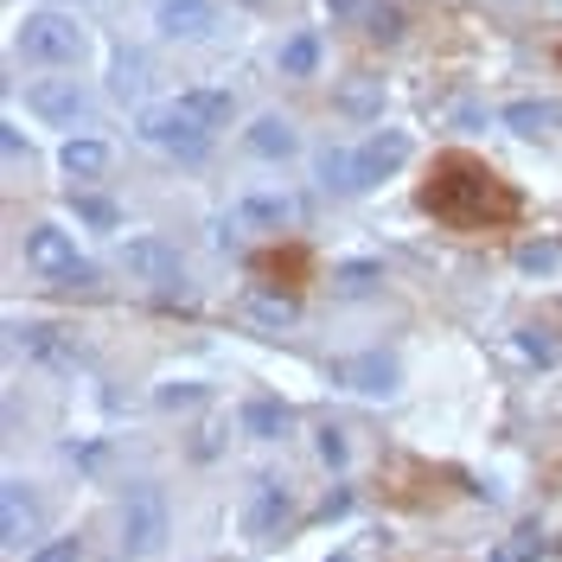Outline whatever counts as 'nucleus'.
Masks as SVG:
<instances>
[{
  "instance_id": "nucleus-19",
  "label": "nucleus",
  "mask_w": 562,
  "mask_h": 562,
  "mask_svg": "<svg viewBox=\"0 0 562 562\" xmlns=\"http://www.w3.org/2000/svg\"><path fill=\"white\" fill-rule=\"evenodd\" d=\"M505 128H518V135H557L562 109L557 103H505Z\"/></svg>"
},
{
  "instance_id": "nucleus-17",
  "label": "nucleus",
  "mask_w": 562,
  "mask_h": 562,
  "mask_svg": "<svg viewBox=\"0 0 562 562\" xmlns=\"http://www.w3.org/2000/svg\"><path fill=\"white\" fill-rule=\"evenodd\" d=\"M179 109H186V115H192V122H205V128H231V90H179L173 97Z\"/></svg>"
},
{
  "instance_id": "nucleus-12",
  "label": "nucleus",
  "mask_w": 562,
  "mask_h": 562,
  "mask_svg": "<svg viewBox=\"0 0 562 562\" xmlns=\"http://www.w3.org/2000/svg\"><path fill=\"white\" fill-rule=\"evenodd\" d=\"M256 276L269 281V288H301V281L314 276V256L301 244H288V249H262L256 256Z\"/></svg>"
},
{
  "instance_id": "nucleus-6",
  "label": "nucleus",
  "mask_w": 562,
  "mask_h": 562,
  "mask_svg": "<svg viewBox=\"0 0 562 562\" xmlns=\"http://www.w3.org/2000/svg\"><path fill=\"white\" fill-rule=\"evenodd\" d=\"M140 140H154V147H167V154H179V160H205L211 154V128L205 122H192L179 103H154L140 109Z\"/></svg>"
},
{
  "instance_id": "nucleus-18",
  "label": "nucleus",
  "mask_w": 562,
  "mask_h": 562,
  "mask_svg": "<svg viewBox=\"0 0 562 562\" xmlns=\"http://www.w3.org/2000/svg\"><path fill=\"white\" fill-rule=\"evenodd\" d=\"M249 147H256L262 160H288V154L301 147V135H294V122H281V115H262V122L249 128Z\"/></svg>"
},
{
  "instance_id": "nucleus-8",
  "label": "nucleus",
  "mask_w": 562,
  "mask_h": 562,
  "mask_svg": "<svg viewBox=\"0 0 562 562\" xmlns=\"http://www.w3.org/2000/svg\"><path fill=\"white\" fill-rule=\"evenodd\" d=\"M288 512H294V492H288V480H276V473L249 480V498H244V530H249V543H276L281 525H288Z\"/></svg>"
},
{
  "instance_id": "nucleus-28",
  "label": "nucleus",
  "mask_w": 562,
  "mask_h": 562,
  "mask_svg": "<svg viewBox=\"0 0 562 562\" xmlns=\"http://www.w3.org/2000/svg\"><path fill=\"white\" fill-rule=\"evenodd\" d=\"M319 460H333V467L346 460V435L339 428H319Z\"/></svg>"
},
{
  "instance_id": "nucleus-21",
  "label": "nucleus",
  "mask_w": 562,
  "mask_h": 562,
  "mask_svg": "<svg viewBox=\"0 0 562 562\" xmlns=\"http://www.w3.org/2000/svg\"><path fill=\"white\" fill-rule=\"evenodd\" d=\"M319 65V38L314 33H294L288 45H281V77H314Z\"/></svg>"
},
{
  "instance_id": "nucleus-4",
  "label": "nucleus",
  "mask_w": 562,
  "mask_h": 562,
  "mask_svg": "<svg viewBox=\"0 0 562 562\" xmlns=\"http://www.w3.org/2000/svg\"><path fill=\"white\" fill-rule=\"evenodd\" d=\"M26 269L38 281H58V288H97V269H90V256H77L58 224H33L26 231Z\"/></svg>"
},
{
  "instance_id": "nucleus-27",
  "label": "nucleus",
  "mask_w": 562,
  "mask_h": 562,
  "mask_svg": "<svg viewBox=\"0 0 562 562\" xmlns=\"http://www.w3.org/2000/svg\"><path fill=\"white\" fill-rule=\"evenodd\" d=\"M530 557H537V537H512V543H505L492 562H530Z\"/></svg>"
},
{
  "instance_id": "nucleus-2",
  "label": "nucleus",
  "mask_w": 562,
  "mask_h": 562,
  "mask_svg": "<svg viewBox=\"0 0 562 562\" xmlns=\"http://www.w3.org/2000/svg\"><path fill=\"white\" fill-rule=\"evenodd\" d=\"M13 45H20V58H26V65H77L90 38H83V26H77L70 13H58V7H38V13H26V20H20Z\"/></svg>"
},
{
  "instance_id": "nucleus-29",
  "label": "nucleus",
  "mask_w": 562,
  "mask_h": 562,
  "mask_svg": "<svg viewBox=\"0 0 562 562\" xmlns=\"http://www.w3.org/2000/svg\"><path fill=\"white\" fill-rule=\"evenodd\" d=\"M160 403H167V409H192V403H205V390H199V384H186V390H160Z\"/></svg>"
},
{
  "instance_id": "nucleus-23",
  "label": "nucleus",
  "mask_w": 562,
  "mask_h": 562,
  "mask_svg": "<svg viewBox=\"0 0 562 562\" xmlns=\"http://www.w3.org/2000/svg\"><path fill=\"white\" fill-rule=\"evenodd\" d=\"M70 211H77L83 224H97V231H115V224H122V211L109 205V199H97V192H70Z\"/></svg>"
},
{
  "instance_id": "nucleus-22",
  "label": "nucleus",
  "mask_w": 562,
  "mask_h": 562,
  "mask_svg": "<svg viewBox=\"0 0 562 562\" xmlns=\"http://www.w3.org/2000/svg\"><path fill=\"white\" fill-rule=\"evenodd\" d=\"M244 314H249V319H262V326H288V319L301 314V307H294L288 294H249Z\"/></svg>"
},
{
  "instance_id": "nucleus-7",
  "label": "nucleus",
  "mask_w": 562,
  "mask_h": 562,
  "mask_svg": "<svg viewBox=\"0 0 562 562\" xmlns=\"http://www.w3.org/2000/svg\"><path fill=\"white\" fill-rule=\"evenodd\" d=\"M122 269L135 281H147L154 294H179L186 288V262H179V249L167 237H128L122 244Z\"/></svg>"
},
{
  "instance_id": "nucleus-30",
  "label": "nucleus",
  "mask_w": 562,
  "mask_h": 562,
  "mask_svg": "<svg viewBox=\"0 0 562 562\" xmlns=\"http://www.w3.org/2000/svg\"><path fill=\"white\" fill-rule=\"evenodd\" d=\"M115 90H122V97L140 90V58H122V65H115Z\"/></svg>"
},
{
  "instance_id": "nucleus-15",
  "label": "nucleus",
  "mask_w": 562,
  "mask_h": 562,
  "mask_svg": "<svg viewBox=\"0 0 562 562\" xmlns=\"http://www.w3.org/2000/svg\"><path fill=\"white\" fill-rule=\"evenodd\" d=\"M244 428L256 435V441H281V435L294 428V416H288V403H276V396H249L244 403Z\"/></svg>"
},
{
  "instance_id": "nucleus-10",
  "label": "nucleus",
  "mask_w": 562,
  "mask_h": 562,
  "mask_svg": "<svg viewBox=\"0 0 562 562\" xmlns=\"http://www.w3.org/2000/svg\"><path fill=\"white\" fill-rule=\"evenodd\" d=\"M396 358L390 351H358V358H333V384L358 390V396H390L396 390Z\"/></svg>"
},
{
  "instance_id": "nucleus-9",
  "label": "nucleus",
  "mask_w": 562,
  "mask_h": 562,
  "mask_svg": "<svg viewBox=\"0 0 562 562\" xmlns=\"http://www.w3.org/2000/svg\"><path fill=\"white\" fill-rule=\"evenodd\" d=\"M403 160H409V135H403V128H378V135L351 154V192L384 186L390 173H403Z\"/></svg>"
},
{
  "instance_id": "nucleus-3",
  "label": "nucleus",
  "mask_w": 562,
  "mask_h": 562,
  "mask_svg": "<svg viewBox=\"0 0 562 562\" xmlns=\"http://www.w3.org/2000/svg\"><path fill=\"white\" fill-rule=\"evenodd\" d=\"M115 525H122V557H154V550L167 543V530H173L167 492H160V486H128V492H122Z\"/></svg>"
},
{
  "instance_id": "nucleus-31",
  "label": "nucleus",
  "mask_w": 562,
  "mask_h": 562,
  "mask_svg": "<svg viewBox=\"0 0 562 562\" xmlns=\"http://www.w3.org/2000/svg\"><path fill=\"white\" fill-rule=\"evenodd\" d=\"M33 562H77V537L52 543V550H33Z\"/></svg>"
},
{
  "instance_id": "nucleus-5",
  "label": "nucleus",
  "mask_w": 562,
  "mask_h": 562,
  "mask_svg": "<svg viewBox=\"0 0 562 562\" xmlns=\"http://www.w3.org/2000/svg\"><path fill=\"white\" fill-rule=\"evenodd\" d=\"M26 109H33L45 128H90V115H97L90 90L77 77H33L26 83Z\"/></svg>"
},
{
  "instance_id": "nucleus-20",
  "label": "nucleus",
  "mask_w": 562,
  "mask_h": 562,
  "mask_svg": "<svg viewBox=\"0 0 562 562\" xmlns=\"http://www.w3.org/2000/svg\"><path fill=\"white\" fill-rule=\"evenodd\" d=\"M339 109H346V115H364V122L384 115V83H378V77H351L346 90H339Z\"/></svg>"
},
{
  "instance_id": "nucleus-26",
  "label": "nucleus",
  "mask_w": 562,
  "mask_h": 562,
  "mask_svg": "<svg viewBox=\"0 0 562 562\" xmlns=\"http://www.w3.org/2000/svg\"><path fill=\"white\" fill-rule=\"evenodd\" d=\"M371 33L396 38V33H403V13H396V7H371Z\"/></svg>"
},
{
  "instance_id": "nucleus-24",
  "label": "nucleus",
  "mask_w": 562,
  "mask_h": 562,
  "mask_svg": "<svg viewBox=\"0 0 562 562\" xmlns=\"http://www.w3.org/2000/svg\"><path fill=\"white\" fill-rule=\"evenodd\" d=\"M319 179L339 186V192H351V154L346 147H326V154H319Z\"/></svg>"
},
{
  "instance_id": "nucleus-1",
  "label": "nucleus",
  "mask_w": 562,
  "mask_h": 562,
  "mask_svg": "<svg viewBox=\"0 0 562 562\" xmlns=\"http://www.w3.org/2000/svg\"><path fill=\"white\" fill-rule=\"evenodd\" d=\"M422 211H428L441 231L486 237V231H512V224L525 217V192L505 173H492L480 154L448 147V154H435V167L422 179Z\"/></svg>"
},
{
  "instance_id": "nucleus-14",
  "label": "nucleus",
  "mask_w": 562,
  "mask_h": 562,
  "mask_svg": "<svg viewBox=\"0 0 562 562\" xmlns=\"http://www.w3.org/2000/svg\"><path fill=\"white\" fill-rule=\"evenodd\" d=\"M237 217L281 231V224H301V199H288V192H244V199H237Z\"/></svg>"
},
{
  "instance_id": "nucleus-13",
  "label": "nucleus",
  "mask_w": 562,
  "mask_h": 562,
  "mask_svg": "<svg viewBox=\"0 0 562 562\" xmlns=\"http://www.w3.org/2000/svg\"><path fill=\"white\" fill-rule=\"evenodd\" d=\"M217 26V7L211 0H167L160 7V33L167 38H205Z\"/></svg>"
},
{
  "instance_id": "nucleus-25",
  "label": "nucleus",
  "mask_w": 562,
  "mask_h": 562,
  "mask_svg": "<svg viewBox=\"0 0 562 562\" xmlns=\"http://www.w3.org/2000/svg\"><path fill=\"white\" fill-rule=\"evenodd\" d=\"M518 269H530V276H550V269H562V249L557 244H525V249H518Z\"/></svg>"
},
{
  "instance_id": "nucleus-11",
  "label": "nucleus",
  "mask_w": 562,
  "mask_h": 562,
  "mask_svg": "<svg viewBox=\"0 0 562 562\" xmlns=\"http://www.w3.org/2000/svg\"><path fill=\"white\" fill-rule=\"evenodd\" d=\"M0 543L7 550H38V505L26 492V480L0 486Z\"/></svg>"
},
{
  "instance_id": "nucleus-16",
  "label": "nucleus",
  "mask_w": 562,
  "mask_h": 562,
  "mask_svg": "<svg viewBox=\"0 0 562 562\" xmlns=\"http://www.w3.org/2000/svg\"><path fill=\"white\" fill-rule=\"evenodd\" d=\"M58 160H65L70 179H103V173H109V147H103L97 135H70Z\"/></svg>"
},
{
  "instance_id": "nucleus-32",
  "label": "nucleus",
  "mask_w": 562,
  "mask_h": 562,
  "mask_svg": "<svg viewBox=\"0 0 562 562\" xmlns=\"http://www.w3.org/2000/svg\"><path fill=\"white\" fill-rule=\"evenodd\" d=\"M339 281H346V294H364V288H371V269H346Z\"/></svg>"
}]
</instances>
